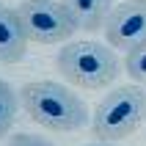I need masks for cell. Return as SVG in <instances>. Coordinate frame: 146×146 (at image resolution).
I'll return each mask as SVG.
<instances>
[{"instance_id": "cell-1", "label": "cell", "mask_w": 146, "mask_h": 146, "mask_svg": "<svg viewBox=\"0 0 146 146\" xmlns=\"http://www.w3.org/2000/svg\"><path fill=\"white\" fill-rule=\"evenodd\" d=\"M19 102L36 124L55 132H72L88 124V105L72 88L52 80H33L22 86Z\"/></svg>"}, {"instance_id": "cell-2", "label": "cell", "mask_w": 146, "mask_h": 146, "mask_svg": "<svg viewBox=\"0 0 146 146\" xmlns=\"http://www.w3.org/2000/svg\"><path fill=\"white\" fill-rule=\"evenodd\" d=\"M55 66L66 83L77 88H105L124 72L116 50L99 41H72L64 44L55 58Z\"/></svg>"}, {"instance_id": "cell-3", "label": "cell", "mask_w": 146, "mask_h": 146, "mask_svg": "<svg viewBox=\"0 0 146 146\" xmlns=\"http://www.w3.org/2000/svg\"><path fill=\"white\" fill-rule=\"evenodd\" d=\"M143 119H146V91L138 83H130V86H119L110 94H105V99L94 110L91 130L99 141L119 143V141L130 138Z\"/></svg>"}, {"instance_id": "cell-4", "label": "cell", "mask_w": 146, "mask_h": 146, "mask_svg": "<svg viewBox=\"0 0 146 146\" xmlns=\"http://www.w3.org/2000/svg\"><path fill=\"white\" fill-rule=\"evenodd\" d=\"M25 36L33 44H61L74 36L77 19L61 0H22L17 6Z\"/></svg>"}, {"instance_id": "cell-5", "label": "cell", "mask_w": 146, "mask_h": 146, "mask_svg": "<svg viewBox=\"0 0 146 146\" xmlns=\"http://www.w3.org/2000/svg\"><path fill=\"white\" fill-rule=\"evenodd\" d=\"M105 39L113 50L130 52L146 41V0H124L116 3L108 14L105 25Z\"/></svg>"}, {"instance_id": "cell-6", "label": "cell", "mask_w": 146, "mask_h": 146, "mask_svg": "<svg viewBox=\"0 0 146 146\" xmlns=\"http://www.w3.org/2000/svg\"><path fill=\"white\" fill-rule=\"evenodd\" d=\"M25 50H28V36H25L17 8H8L0 3V61L3 64H19Z\"/></svg>"}, {"instance_id": "cell-7", "label": "cell", "mask_w": 146, "mask_h": 146, "mask_svg": "<svg viewBox=\"0 0 146 146\" xmlns=\"http://www.w3.org/2000/svg\"><path fill=\"white\" fill-rule=\"evenodd\" d=\"M72 17L77 19V28L86 33H94L105 25L110 8H113V0H61Z\"/></svg>"}, {"instance_id": "cell-8", "label": "cell", "mask_w": 146, "mask_h": 146, "mask_svg": "<svg viewBox=\"0 0 146 146\" xmlns=\"http://www.w3.org/2000/svg\"><path fill=\"white\" fill-rule=\"evenodd\" d=\"M17 110H19V99H17L14 88H11L6 80H0V141L11 132Z\"/></svg>"}, {"instance_id": "cell-9", "label": "cell", "mask_w": 146, "mask_h": 146, "mask_svg": "<svg viewBox=\"0 0 146 146\" xmlns=\"http://www.w3.org/2000/svg\"><path fill=\"white\" fill-rule=\"evenodd\" d=\"M124 72L132 77V83L146 86V41L132 47L127 55H124Z\"/></svg>"}, {"instance_id": "cell-10", "label": "cell", "mask_w": 146, "mask_h": 146, "mask_svg": "<svg viewBox=\"0 0 146 146\" xmlns=\"http://www.w3.org/2000/svg\"><path fill=\"white\" fill-rule=\"evenodd\" d=\"M8 146H55L44 135H33V132H14L8 135Z\"/></svg>"}, {"instance_id": "cell-11", "label": "cell", "mask_w": 146, "mask_h": 146, "mask_svg": "<svg viewBox=\"0 0 146 146\" xmlns=\"http://www.w3.org/2000/svg\"><path fill=\"white\" fill-rule=\"evenodd\" d=\"M88 146H119V143H110V141H99V143H88Z\"/></svg>"}]
</instances>
